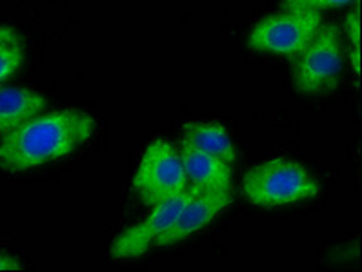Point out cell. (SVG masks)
<instances>
[{
  "label": "cell",
  "mask_w": 362,
  "mask_h": 272,
  "mask_svg": "<svg viewBox=\"0 0 362 272\" xmlns=\"http://www.w3.org/2000/svg\"><path fill=\"white\" fill-rule=\"evenodd\" d=\"M22 60H24V53H22L21 44L0 47V84L9 77H13L22 66Z\"/></svg>",
  "instance_id": "13"
},
{
  "label": "cell",
  "mask_w": 362,
  "mask_h": 272,
  "mask_svg": "<svg viewBox=\"0 0 362 272\" xmlns=\"http://www.w3.org/2000/svg\"><path fill=\"white\" fill-rule=\"evenodd\" d=\"M188 187L179 147L168 140L151 142L146 147L133 176L132 189L136 198L151 207L180 194Z\"/></svg>",
  "instance_id": "4"
},
{
  "label": "cell",
  "mask_w": 362,
  "mask_h": 272,
  "mask_svg": "<svg viewBox=\"0 0 362 272\" xmlns=\"http://www.w3.org/2000/svg\"><path fill=\"white\" fill-rule=\"evenodd\" d=\"M355 0H281L279 8L284 11H313L322 13L326 9L341 8V6H351Z\"/></svg>",
  "instance_id": "12"
},
{
  "label": "cell",
  "mask_w": 362,
  "mask_h": 272,
  "mask_svg": "<svg viewBox=\"0 0 362 272\" xmlns=\"http://www.w3.org/2000/svg\"><path fill=\"white\" fill-rule=\"evenodd\" d=\"M361 0H355L354 8L349 9L344 20V33L349 42V66L354 68V73L361 80L362 71V51H361Z\"/></svg>",
  "instance_id": "11"
},
{
  "label": "cell",
  "mask_w": 362,
  "mask_h": 272,
  "mask_svg": "<svg viewBox=\"0 0 362 272\" xmlns=\"http://www.w3.org/2000/svg\"><path fill=\"white\" fill-rule=\"evenodd\" d=\"M344 71L341 27L324 22L313 39L293 58V85L304 94H322L337 89Z\"/></svg>",
  "instance_id": "3"
},
{
  "label": "cell",
  "mask_w": 362,
  "mask_h": 272,
  "mask_svg": "<svg viewBox=\"0 0 362 272\" xmlns=\"http://www.w3.org/2000/svg\"><path fill=\"white\" fill-rule=\"evenodd\" d=\"M21 44V35L9 26H0V47L17 46Z\"/></svg>",
  "instance_id": "15"
},
{
  "label": "cell",
  "mask_w": 362,
  "mask_h": 272,
  "mask_svg": "<svg viewBox=\"0 0 362 272\" xmlns=\"http://www.w3.org/2000/svg\"><path fill=\"white\" fill-rule=\"evenodd\" d=\"M179 154L182 160L184 173L188 185L204 191H224L231 189V173L233 166L224 162L222 158L208 154L192 145L180 142Z\"/></svg>",
  "instance_id": "8"
},
{
  "label": "cell",
  "mask_w": 362,
  "mask_h": 272,
  "mask_svg": "<svg viewBox=\"0 0 362 272\" xmlns=\"http://www.w3.org/2000/svg\"><path fill=\"white\" fill-rule=\"evenodd\" d=\"M95 131L93 116L81 109L40 113L0 140V169L18 175L75 153Z\"/></svg>",
  "instance_id": "1"
},
{
  "label": "cell",
  "mask_w": 362,
  "mask_h": 272,
  "mask_svg": "<svg viewBox=\"0 0 362 272\" xmlns=\"http://www.w3.org/2000/svg\"><path fill=\"white\" fill-rule=\"evenodd\" d=\"M324 24L322 13L284 11L260 18L253 26L247 46L257 53L279 55L293 60L308 46Z\"/></svg>",
  "instance_id": "5"
},
{
  "label": "cell",
  "mask_w": 362,
  "mask_h": 272,
  "mask_svg": "<svg viewBox=\"0 0 362 272\" xmlns=\"http://www.w3.org/2000/svg\"><path fill=\"white\" fill-rule=\"evenodd\" d=\"M182 142L208 154L222 158L230 166L237 162V149L230 132L215 122H189L182 128Z\"/></svg>",
  "instance_id": "10"
},
{
  "label": "cell",
  "mask_w": 362,
  "mask_h": 272,
  "mask_svg": "<svg viewBox=\"0 0 362 272\" xmlns=\"http://www.w3.org/2000/svg\"><path fill=\"white\" fill-rule=\"evenodd\" d=\"M231 204V189L224 191H204L195 189L184 207L180 209L179 216L173 225L157 240V247H171L188 240L206 225H209L224 209Z\"/></svg>",
  "instance_id": "7"
},
{
  "label": "cell",
  "mask_w": 362,
  "mask_h": 272,
  "mask_svg": "<svg viewBox=\"0 0 362 272\" xmlns=\"http://www.w3.org/2000/svg\"><path fill=\"white\" fill-rule=\"evenodd\" d=\"M195 187L189 185L186 191L180 194L173 196L170 200H164L160 204L151 205L148 216L142 221L135 223L133 227L120 233L110 245V256L113 259H133L141 258L142 254L148 252V249L162 234L166 233L171 225L175 223L177 216H179L180 209L184 204L192 198Z\"/></svg>",
  "instance_id": "6"
},
{
  "label": "cell",
  "mask_w": 362,
  "mask_h": 272,
  "mask_svg": "<svg viewBox=\"0 0 362 272\" xmlns=\"http://www.w3.org/2000/svg\"><path fill=\"white\" fill-rule=\"evenodd\" d=\"M243 192L250 204L275 209L315 198L320 194V183L303 163L269 158L244 175Z\"/></svg>",
  "instance_id": "2"
},
{
  "label": "cell",
  "mask_w": 362,
  "mask_h": 272,
  "mask_svg": "<svg viewBox=\"0 0 362 272\" xmlns=\"http://www.w3.org/2000/svg\"><path fill=\"white\" fill-rule=\"evenodd\" d=\"M0 271L2 272H22L24 267L21 265L17 258L13 256H9L8 252L0 251Z\"/></svg>",
  "instance_id": "14"
},
{
  "label": "cell",
  "mask_w": 362,
  "mask_h": 272,
  "mask_svg": "<svg viewBox=\"0 0 362 272\" xmlns=\"http://www.w3.org/2000/svg\"><path fill=\"white\" fill-rule=\"evenodd\" d=\"M47 109V98L21 85L0 84V138Z\"/></svg>",
  "instance_id": "9"
}]
</instances>
